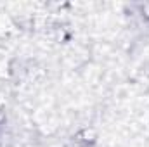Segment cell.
I'll list each match as a JSON object with an SVG mask.
<instances>
[{
	"label": "cell",
	"instance_id": "obj_2",
	"mask_svg": "<svg viewBox=\"0 0 149 147\" xmlns=\"http://www.w3.org/2000/svg\"><path fill=\"white\" fill-rule=\"evenodd\" d=\"M3 109H5V101L0 97V118L3 116Z\"/></svg>",
	"mask_w": 149,
	"mask_h": 147
},
{
	"label": "cell",
	"instance_id": "obj_1",
	"mask_svg": "<svg viewBox=\"0 0 149 147\" xmlns=\"http://www.w3.org/2000/svg\"><path fill=\"white\" fill-rule=\"evenodd\" d=\"M139 14H141L146 21H149V2H146V3H141V5H139Z\"/></svg>",
	"mask_w": 149,
	"mask_h": 147
}]
</instances>
